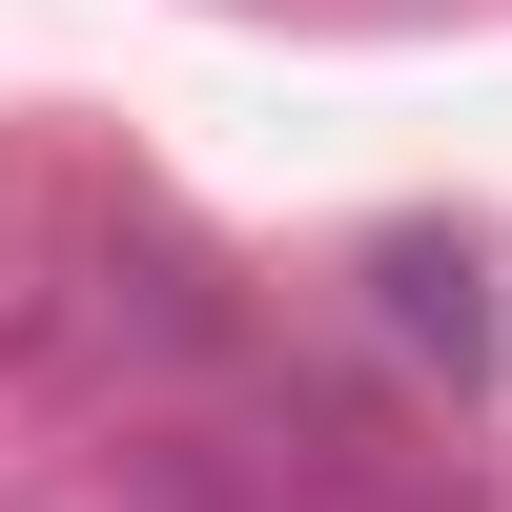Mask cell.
I'll list each match as a JSON object with an SVG mask.
<instances>
[{"label":"cell","instance_id":"1","mask_svg":"<svg viewBox=\"0 0 512 512\" xmlns=\"http://www.w3.org/2000/svg\"><path fill=\"white\" fill-rule=\"evenodd\" d=\"M390 328H410V349H451V369H492V287L451 267V246H390Z\"/></svg>","mask_w":512,"mask_h":512}]
</instances>
